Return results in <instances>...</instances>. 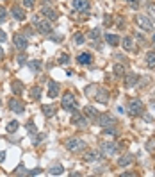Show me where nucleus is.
<instances>
[{
    "mask_svg": "<svg viewBox=\"0 0 155 177\" xmlns=\"http://www.w3.org/2000/svg\"><path fill=\"white\" fill-rule=\"evenodd\" d=\"M86 147V142L82 140H78V138H70L68 142H66V149L71 150V152H77V150H82Z\"/></svg>",
    "mask_w": 155,
    "mask_h": 177,
    "instance_id": "5",
    "label": "nucleus"
},
{
    "mask_svg": "<svg viewBox=\"0 0 155 177\" xmlns=\"http://www.w3.org/2000/svg\"><path fill=\"white\" fill-rule=\"evenodd\" d=\"M73 41L77 43V45H82V43L86 41V36L82 34V32H77V34L73 36Z\"/></svg>",
    "mask_w": 155,
    "mask_h": 177,
    "instance_id": "28",
    "label": "nucleus"
},
{
    "mask_svg": "<svg viewBox=\"0 0 155 177\" xmlns=\"http://www.w3.org/2000/svg\"><path fill=\"white\" fill-rule=\"evenodd\" d=\"M9 107L13 109L14 113H18V114H21V113H23V109H25V106L20 102V99H11V102H9Z\"/></svg>",
    "mask_w": 155,
    "mask_h": 177,
    "instance_id": "10",
    "label": "nucleus"
},
{
    "mask_svg": "<svg viewBox=\"0 0 155 177\" xmlns=\"http://www.w3.org/2000/svg\"><path fill=\"white\" fill-rule=\"evenodd\" d=\"M46 2H48V0H46Z\"/></svg>",
    "mask_w": 155,
    "mask_h": 177,
    "instance_id": "46",
    "label": "nucleus"
},
{
    "mask_svg": "<svg viewBox=\"0 0 155 177\" xmlns=\"http://www.w3.org/2000/svg\"><path fill=\"white\" fill-rule=\"evenodd\" d=\"M39 168H36V170H32V172H29V175H38V174H39Z\"/></svg>",
    "mask_w": 155,
    "mask_h": 177,
    "instance_id": "40",
    "label": "nucleus"
},
{
    "mask_svg": "<svg viewBox=\"0 0 155 177\" xmlns=\"http://www.w3.org/2000/svg\"><path fill=\"white\" fill-rule=\"evenodd\" d=\"M137 82H139V77L135 75L134 72H130L127 77H125V86H127V88H134Z\"/></svg>",
    "mask_w": 155,
    "mask_h": 177,
    "instance_id": "11",
    "label": "nucleus"
},
{
    "mask_svg": "<svg viewBox=\"0 0 155 177\" xmlns=\"http://www.w3.org/2000/svg\"><path fill=\"white\" fill-rule=\"evenodd\" d=\"M48 86H50V91H48V95L52 97V99H54V97H55L57 93H59V84H57L55 81H50V82H48Z\"/></svg>",
    "mask_w": 155,
    "mask_h": 177,
    "instance_id": "20",
    "label": "nucleus"
},
{
    "mask_svg": "<svg viewBox=\"0 0 155 177\" xmlns=\"http://www.w3.org/2000/svg\"><path fill=\"white\" fill-rule=\"evenodd\" d=\"M30 95H32L34 99H39V95H41V90H39V86H34V88L30 90Z\"/></svg>",
    "mask_w": 155,
    "mask_h": 177,
    "instance_id": "30",
    "label": "nucleus"
},
{
    "mask_svg": "<svg viewBox=\"0 0 155 177\" xmlns=\"http://www.w3.org/2000/svg\"><path fill=\"white\" fill-rule=\"evenodd\" d=\"M59 61H61V63H66V61H68V56H66V54H63V57H61Z\"/></svg>",
    "mask_w": 155,
    "mask_h": 177,
    "instance_id": "43",
    "label": "nucleus"
},
{
    "mask_svg": "<svg viewBox=\"0 0 155 177\" xmlns=\"http://www.w3.org/2000/svg\"><path fill=\"white\" fill-rule=\"evenodd\" d=\"M16 129H18V122H9L7 123V133H16Z\"/></svg>",
    "mask_w": 155,
    "mask_h": 177,
    "instance_id": "29",
    "label": "nucleus"
},
{
    "mask_svg": "<svg viewBox=\"0 0 155 177\" xmlns=\"http://www.w3.org/2000/svg\"><path fill=\"white\" fill-rule=\"evenodd\" d=\"M13 43H14V47H16V49L18 50H25L27 49V38H25V36H21V34H16L14 36V40H13Z\"/></svg>",
    "mask_w": 155,
    "mask_h": 177,
    "instance_id": "9",
    "label": "nucleus"
},
{
    "mask_svg": "<svg viewBox=\"0 0 155 177\" xmlns=\"http://www.w3.org/2000/svg\"><path fill=\"white\" fill-rule=\"evenodd\" d=\"M41 16L48 18V20H57V16H59V14H57L52 7H41Z\"/></svg>",
    "mask_w": 155,
    "mask_h": 177,
    "instance_id": "12",
    "label": "nucleus"
},
{
    "mask_svg": "<svg viewBox=\"0 0 155 177\" xmlns=\"http://www.w3.org/2000/svg\"><path fill=\"white\" fill-rule=\"evenodd\" d=\"M98 125L100 127H114L116 125V120H114V116H111V114H102L98 118Z\"/></svg>",
    "mask_w": 155,
    "mask_h": 177,
    "instance_id": "8",
    "label": "nucleus"
},
{
    "mask_svg": "<svg viewBox=\"0 0 155 177\" xmlns=\"http://www.w3.org/2000/svg\"><path fill=\"white\" fill-rule=\"evenodd\" d=\"M11 88H13V93H16V95H20V93L23 91V86H21V82H18V81H14Z\"/></svg>",
    "mask_w": 155,
    "mask_h": 177,
    "instance_id": "26",
    "label": "nucleus"
},
{
    "mask_svg": "<svg viewBox=\"0 0 155 177\" xmlns=\"http://www.w3.org/2000/svg\"><path fill=\"white\" fill-rule=\"evenodd\" d=\"M61 106H63L66 111H71V109L77 107V100H75V97H73L71 93H64L63 100H61Z\"/></svg>",
    "mask_w": 155,
    "mask_h": 177,
    "instance_id": "4",
    "label": "nucleus"
},
{
    "mask_svg": "<svg viewBox=\"0 0 155 177\" xmlns=\"http://www.w3.org/2000/svg\"><path fill=\"white\" fill-rule=\"evenodd\" d=\"M153 45H155V34H153Z\"/></svg>",
    "mask_w": 155,
    "mask_h": 177,
    "instance_id": "45",
    "label": "nucleus"
},
{
    "mask_svg": "<svg viewBox=\"0 0 155 177\" xmlns=\"http://www.w3.org/2000/svg\"><path fill=\"white\" fill-rule=\"evenodd\" d=\"M132 161H134V157L130 156V154H125V156H121L120 159H118V165H120V166H127V165H130Z\"/></svg>",
    "mask_w": 155,
    "mask_h": 177,
    "instance_id": "17",
    "label": "nucleus"
},
{
    "mask_svg": "<svg viewBox=\"0 0 155 177\" xmlns=\"http://www.w3.org/2000/svg\"><path fill=\"white\" fill-rule=\"evenodd\" d=\"M127 2H128V4H130L132 7H135V6H137V0H127Z\"/></svg>",
    "mask_w": 155,
    "mask_h": 177,
    "instance_id": "42",
    "label": "nucleus"
},
{
    "mask_svg": "<svg viewBox=\"0 0 155 177\" xmlns=\"http://www.w3.org/2000/svg\"><path fill=\"white\" fill-rule=\"evenodd\" d=\"M107 99H109V93H107L105 90H104V88L96 91V97H95V100H96V102H102V104H105Z\"/></svg>",
    "mask_w": 155,
    "mask_h": 177,
    "instance_id": "16",
    "label": "nucleus"
},
{
    "mask_svg": "<svg viewBox=\"0 0 155 177\" xmlns=\"http://www.w3.org/2000/svg\"><path fill=\"white\" fill-rule=\"evenodd\" d=\"M6 40H7L6 32H4V30H2V29H0V43H2V41H6Z\"/></svg>",
    "mask_w": 155,
    "mask_h": 177,
    "instance_id": "39",
    "label": "nucleus"
},
{
    "mask_svg": "<svg viewBox=\"0 0 155 177\" xmlns=\"http://www.w3.org/2000/svg\"><path fill=\"white\" fill-rule=\"evenodd\" d=\"M96 159H100V152H87V154H84V161H87V163L96 161Z\"/></svg>",
    "mask_w": 155,
    "mask_h": 177,
    "instance_id": "21",
    "label": "nucleus"
},
{
    "mask_svg": "<svg viewBox=\"0 0 155 177\" xmlns=\"http://www.w3.org/2000/svg\"><path fill=\"white\" fill-rule=\"evenodd\" d=\"M14 174H16V175H29V170H25V168H23V166H18V170L14 172Z\"/></svg>",
    "mask_w": 155,
    "mask_h": 177,
    "instance_id": "31",
    "label": "nucleus"
},
{
    "mask_svg": "<svg viewBox=\"0 0 155 177\" xmlns=\"http://www.w3.org/2000/svg\"><path fill=\"white\" fill-rule=\"evenodd\" d=\"M71 123L77 125L78 129H87V118H86L84 113H75L71 118Z\"/></svg>",
    "mask_w": 155,
    "mask_h": 177,
    "instance_id": "6",
    "label": "nucleus"
},
{
    "mask_svg": "<svg viewBox=\"0 0 155 177\" xmlns=\"http://www.w3.org/2000/svg\"><path fill=\"white\" fill-rule=\"evenodd\" d=\"M6 16H7V13H6V7H2L0 6V23L6 20Z\"/></svg>",
    "mask_w": 155,
    "mask_h": 177,
    "instance_id": "33",
    "label": "nucleus"
},
{
    "mask_svg": "<svg viewBox=\"0 0 155 177\" xmlns=\"http://www.w3.org/2000/svg\"><path fill=\"white\" fill-rule=\"evenodd\" d=\"M128 114H139L143 111V102L139 99H130L128 100V106H127Z\"/></svg>",
    "mask_w": 155,
    "mask_h": 177,
    "instance_id": "3",
    "label": "nucleus"
},
{
    "mask_svg": "<svg viewBox=\"0 0 155 177\" xmlns=\"http://www.w3.org/2000/svg\"><path fill=\"white\" fill-rule=\"evenodd\" d=\"M146 64H148L150 68H155V52H150L148 56H146Z\"/></svg>",
    "mask_w": 155,
    "mask_h": 177,
    "instance_id": "25",
    "label": "nucleus"
},
{
    "mask_svg": "<svg viewBox=\"0 0 155 177\" xmlns=\"http://www.w3.org/2000/svg\"><path fill=\"white\" fill-rule=\"evenodd\" d=\"M4 159H6V152H4V150H0V163H2Z\"/></svg>",
    "mask_w": 155,
    "mask_h": 177,
    "instance_id": "41",
    "label": "nucleus"
},
{
    "mask_svg": "<svg viewBox=\"0 0 155 177\" xmlns=\"http://www.w3.org/2000/svg\"><path fill=\"white\" fill-rule=\"evenodd\" d=\"M25 127H27V131H29V133H36L34 123H32V122H27V125H25Z\"/></svg>",
    "mask_w": 155,
    "mask_h": 177,
    "instance_id": "36",
    "label": "nucleus"
},
{
    "mask_svg": "<svg viewBox=\"0 0 155 177\" xmlns=\"http://www.w3.org/2000/svg\"><path fill=\"white\" fill-rule=\"evenodd\" d=\"M84 114H86V116H91V118H95V116H96V109H95L93 106H86L84 107Z\"/></svg>",
    "mask_w": 155,
    "mask_h": 177,
    "instance_id": "24",
    "label": "nucleus"
},
{
    "mask_svg": "<svg viewBox=\"0 0 155 177\" xmlns=\"http://www.w3.org/2000/svg\"><path fill=\"white\" fill-rule=\"evenodd\" d=\"M146 149H148L150 152H153L155 150V140H150V142L146 143Z\"/></svg>",
    "mask_w": 155,
    "mask_h": 177,
    "instance_id": "34",
    "label": "nucleus"
},
{
    "mask_svg": "<svg viewBox=\"0 0 155 177\" xmlns=\"http://www.w3.org/2000/svg\"><path fill=\"white\" fill-rule=\"evenodd\" d=\"M34 23H36V27H38V30H39L41 34H50V32H52V25H50V21L41 20V16H36Z\"/></svg>",
    "mask_w": 155,
    "mask_h": 177,
    "instance_id": "2",
    "label": "nucleus"
},
{
    "mask_svg": "<svg viewBox=\"0 0 155 177\" xmlns=\"http://www.w3.org/2000/svg\"><path fill=\"white\" fill-rule=\"evenodd\" d=\"M116 150H118V145L114 142H104L100 145V154L102 156H114Z\"/></svg>",
    "mask_w": 155,
    "mask_h": 177,
    "instance_id": "1",
    "label": "nucleus"
},
{
    "mask_svg": "<svg viewBox=\"0 0 155 177\" xmlns=\"http://www.w3.org/2000/svg\"><path fill=\"white\" fill-rule=\"evenodd\" d=\"M123 49L125 50L134 49V38H132V36H125V38H123Z\"/></svg>",
    "mask_w": 155,
    "mask_h": 177,
    "instance_id": "18",
    "label": "nucleus"
},
{
    "mask_svg": "<svg viewBox=\"0 0 155 177\" xmlns=\"http://www.w3.org/2000/svg\"><path fill=\"white\" fill-rule=\"evenodd\" d=\"M11 16L16 18V20H23V18H25V13H23V9H21V7L13 6V7H11Z\"/></svg>",
    "mask_w": 155,
    "mask_h": 177,
    "instance_id": "15",
    "label": "nucleus"
},
{
    "mask_svg": "<svg viewBox=\"0 0 155 177\" xmlns=\"http://www.w3.org/2000/svg\"><path fill=\"white\" fill-rule=\"evenodd\" d=\"M27 66L30 68V70L38 72L39 68H41V61H29V63H27Z\"/></svg>",
    "mask_w": 155,
    "mask_h": 177,
    "instance_id": "27",
    "label": "nucleus"
},
{
    "mask_svg": "<svg viewBox=\"0 0 155 177\" xmlns=\"http://www.w3.org/2000/svg\"><path fill=\"white\" fill-rule=\"evenodd\" d=\"M100 36V29H93L91 32H89V38H93V40H96Z\"/></svg>",
    "mask_w": 155,
    "mask_h": 177,
    "instance_id": "32",
    "label": "nucleus"
},
{
    "mask_svg": "<svg viewBox=\"0 0 155 177\" xmlns=\"http://www.w3.org/2000/svg\"><path fill=\"white\" fill-rule=\"evenodd\" d=\"M77 61H78V64H89L93 61V56L89 52H80L78 57H77Z\"/></svg>",
    "mask_w": 155,
    "mask_h": 177,
    "instance_id": "13",
    "label": "nucleus"
},
{
    "mask_svg": "<svg viewBox=\"0 0 155 177\" xmlns=\"http://www.w3.org/2000/svg\"><path fill=\"white\" fill-rule=\"evenodd\" d=\"M105 40H107V43H109V45H114V47L120 43V38H118L116 34H105Z\"/></svg>",
    "mask_w": 155,
    "mask_h": 177,
    "instance_id": "22",
    "label": "nucleus"
},
{
    "mask_svg": "<svg viewBox=\"0 0 155 177\" xmlns=\"http://www.w3.org/2000/svg\"><path fill=\"white\" fill-rule=\"evenodd\" d=\"M87 6H89L87 0H73V2H71V7H73L75 11H86Z\"/></svg>",
    "mask_w": 155,
    "mask_h": 177,
    "instance_id": "14",
    "label": "nucleus"
},
{
    "mask_svg": "<svg viewBox=\"0 0 155 177\" xmlns=\"http://www.w3.org/2000/svg\"><path fill=\"white\" fill-rule=\"evenodd\" d=\"M43 113H45V116H54V113H55V106H43Z\"/></svg>",
    "mask_w": 155,
    "mask_h": 177,
    "instance_id": "23",
    "label": "nucleus"
},
{
    "mask_svg": "<svg viewBox=\"0 0 155 177\" xmlns=\"http://www.w3.org/2000/svg\"><path fill=\"white\" fill-rule=\"evenodd\" d=\"M148 11H150V16H152V18L155 20V6H150V7H148Z\"/></svg>",
    "mask_w": 155,
    "mask_h": 177,
    "instance_id": "38",
    "label": "nucleus"
},
{
    "mask_svg": "<svg viewBox=\"0 0 155 177\" xmlns=\"http://www.w3.org/2000/svg\"><path fill=\"white\" fill-rule=\"evenodd\" d=\"M23 6L25 7H34V0H23Z\"/></svg>",
    "mask_w": 155,
    "mask_h": 177,
    "instance_id": "37",
    "label": "nucleus"
},
{
    "mask_svg": "<svg viewBox=\"0 0 155 177\" xmlns=\"http://www.w3.org/2000/svg\"><path fill=\"white\" fill-rule=\"evenodd\" d=\"M2 57H4V50L0 49V61H2Z\"/></svg>",
    "mask_w": 155,
    "mask_h": 177,
    "instance_id": "44",
    "label": "nucleus"
},
{
    "mask_svg": "<svg viewBox=\"0 0 155 177\" xmlns=\"http://www.w3.org/2000/svg\"><path fill=\"white\" fill-rule=\"evenodd\" d=\"M48 174L50 175H61V174H63V165H52V166H50L48 168Z\"/></svg>",
    "mask_w": 155,
    "mask_h": 177,
    "instance_id": "19",
    "label": "nucleus"
},
{
    "mask_svg": "<svg viewBox=\"0 0 155 177\" xmlns=\"http://www.w3.org/2000/svg\"><path fill=\"white\" fill-rule=\"evenodd\" d=\"M114 72H116V75H123V66H121V64H116V66H114Z\"/></svg>",
    "mask_w": 155,
    "mask_h": 177,
    "instance_id": "35",
    "label": "nucleus"
},
{
    "mask_svg": "<svg viewBox=\"0 0 155 177\" xmlns=\"http://www.w3.org/2000/svg\"><path fill=\"white\" fill-rule=\"evenodd\" d=\"M135 21H137L139 29H143V30H152V20H150L148 16L137 14V16H135Z\"/></svg>",
    "mask_w": 155,
    "mask_h": 177,
    "instance_id": "7",
    "label": "nucleus"
}]
</instances>
